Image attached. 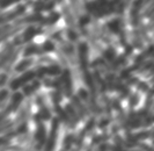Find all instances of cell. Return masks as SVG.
I'll return each instance as SVG.
<instances>
[{
	"label": "cell",
	"mask_w": 154,
	"mask_h": 151,
	"mask_svg": "<svg viewBox=\"0 0 154 151\" xmlns=\"http://www.w3.org/2000/svg\"><path fill=\"white\" fill-rule=\"evenodd\" d=\"M126 22H125V16H114L110 18L106 21L104 27L107 28L110 34H114L118 37V43L121 47H125L129 43V35L126 31Z\"/></svg>",
	"instance_id": "cell-1"
},
{
	"label": "cell",
	"mask_w": 154,
	"mask_h": 151,
	"mask_svg": "<svg viewBox=\"0 0 154 151\" xmlns=\"http://www.w3.org/2000/svg\"><path fill=\"white\" fill-rule=\"evenodd\" d=\"M151 0H133L129 8V22L132 29L138 28L139 24L143 22V12L147 7Z\"/></svg>",
	"instance_id": "cell-2"
},
{
	"label": "cell",
	"mask_w": 154,
	"mask_h": 151,
	"mask_svg": "<svg viewBox=\"0 0 154 151\" xmlns=\"http://www.w3.org/2000/svg\"><path fill=\"white\" fill-rule=\"evenodd\" d=\"M44 34V29L43 27H41L38 24H32V26H28L26 27L23 31L20 34V35H15L12 43L15 45V47H19V45H22L24 43H30L32 41V38H35L38 35H42Z\"/></svg>",
	"instance_id": "cell-3"
},
{
	"label": "cell",
	"mask_w": 154,
	"mask_h": 151,
	"mask_svg": "<svg viewBox=\"0 0 154 151\" xmlns=\"http://www.w3.org/2000/svg\"><path fill=\"white\" fill-rule=\"evenodd\" d=\"M28 5L26 2L22 4H17L15 7L11 11L7 12H0V26H4V24H8L12 21H15L17 19L22 18L23 15L27 14V11H28Z\"/></svg>",
	"instance_id": "cell-4"
},
{
	"label": "cell",
	"mask_w": 154,
	"mask_h": 151,
	"mask_svg": "<svg viewBox=\"0 0 154 151\" xmlns=\"http://www.w3.org/2000/svg\"><path fill=\"white\" fill-rule=\"evenodd\" d=\"M34 79H36V72H35V70H27L26 72L21 73V76H19L16 78H13L11 80L9 88L12 91H14V92H16L19 88L23 87L24 85L31 83Z\"/></svg>",
	"instance_id": "cell-5"
},
{
	"label": "cell",
	"mask_w": 154,
	"mask_h": 151,
	"mask_svg": "<svg viewBox=\"0 0 154 151\" xmlns=\"http://www.w3.org/2000/svg\"><path fill=\"white\" fill-rule=\"evenodd\" d=\"M78 62H79V66L81 72H85L87 70H89V45L87 42L82 41L78 43Z\"/></svg>",
	"instance_id": "cell-6"
},
{
	"label": "cell",
	"mask_w": 154,
	"mask_h": 151,
	"mask_svg": "<svg viewBox=\"0 0 154 151\" xmlns=\"http://www.w3.org/2000/svg\"><path fill=\"white\" fill-rule=\"evenodd\" d=\"M45 15H43L42 13H35L32 12L30 14H26L23 15L22 18L17 19L14 21V26H32V24H39V23L43 21Z\"/></svg>",
	"instance_id": "cell-7"
},
{
	"label": "cell",
	"mask_w": 154,
	"mask_h": 151,
	"mask_svg": "<svg viewBox=\"0 0 154 151\" xmlns=\"http://www.w3.org/2000/svg\"><path fill=\"white\" fill-rule=\"evenodd\" d=\"M56 1L54 0H34L32 5H31V9L35 13H44V12H52L56 8Z\"/></svg>",
	"instance_id": "cell-8"
},
{
	"label": "cell",
	"mask_w": 154,
	"mask_h": 151,
	"mask_svg": "<svg viewBox=\"0 0 154 151\" xmlns=\"http://www.w3.org/2000/svg\"><path fill=\"white\" fill-rule=\"evenodd\" d=\"M60 79H62L64 95L67 97V98H71L73 95V80H72V73H71L69 69H63Z\"/></svg>",
	"instance_id": "cell-9"
},
{
	"label": "cell",
	"mask_w": 154,
	"mask_h": 151,
	"mask_svg": "<svg viewBox=\"0 0 154 151\" xmlns=\"http://www.w3.org/2000/svg\"><path fill=\"white\" fill-rule=\"evenodd\" d=\"M154 53V42L148 43V44L138 53L133 57V63L134 64H143L144 62L151 59Z\"/></svg>",
	"instance_id": "cell-10"
},
{
	"label": "cell",
	"mask_w": 154,
	"mask_h": 151,
	"mask_svg": "<svg viewBox=\"0 0 154 151\" xmlns=\"http://www.w3.org/2000/svg\"><path fill=\"white\" fill-rule=\"evenodd\" d=\"M16 47L12 42H7L5 47H4V49H2V51L0 53V70L1 69H4L6 66V64H7L9 59L12 58V56H13V53L15 51Z\"/></svg>",
	"instance_id": "cell-11"
},
{
	"label": "cell",
	"mask_w": 154,
	"mask_h": 151,
	"mask_svg": "<svg viewBox=\"0 0 154 151\" xmlns=\"http://www.w3.org/2000/svg\"><path fill=\"white\" fill-rule=\"evenodd\" d=\"M60 9H62V16H64V20L65 22L67 23L69 28H72V29H77L78 28V22H77V19L74 14L72 13L71 8H69V4H63L60 6Z\"/></svg>",
	"instance_id": "cell-12"
},
{
	"label": "cell",
	"mask_w": 154,
	"mask_h": 151,
	"mask_svg": "<svg viewBox=\"0 0 154 151\" xmlns=\"http://www.w3.org/2000/svg\"><path fill=\"white\" fill-rule=\"evenodd\" d=\"M82 79L85 82L86 86L88 88V92L91 94V97L97 99V94H99V91H97V87H96V84H95V80H94V77H93V73L87 70L85 72H82Z\"/></svg>",
	"instance_id": "cell-13"
},
{
	"label": "cell",
	"mask_w": 154,
	"mask_h": 151,
	"mask_svg": "<svg viewBox=\"0 0 154 151\" xmlns=\"http://www.w3.org/2000/svg\"><path fill=\"white\" fill-rule=\"evenodd\" d=\"M71 105L73 106L74 108H75V111H77V113L79 114V116H80V119H84L86 115H88L89 114V109H88V107L81 101V99L79 98L78 95H72L71 98Z\"/></svg>",
	"instance_id": "cell-14"
},
{
	"label": "cell",
	"mask_w": 154,
	"mask_h": 151,
	"mask_svg": "<svg viewBox=\"0 0 154 151\" xmlns=\"http://www.w3.org/2000/svg\"><path fill=\"white\" fill-rule=\"evenodd\" d=\"M23 98H24L23 93L19 92V91L14 92V93H13V95L11 97V101H9V104L6 106V109H7L8 113L11 114V113H14V112H16V111L19 109L20 105L22 104Z\"/></svg>",
	"instance_id": "cell-15"
},
{
	"label": "cell",
	"mask_w": 154,
	"mask_h": 151,
	"mask_svg": "<svg viewBox=\"0 0 154 151\" xmlns=\"http://www.w3.org/2000/svg\"><path fill=\"white\" fill-rule=\"evenodd\" d=\"M93 77H94V80H95V84H96V87H97V91L99 93L102 94H107V84H106V80H104V77L102 76V72L100 70H94L92 72Z\"/></svg>",
	"instance_id": "cell-16"
},
{
	"label": "cell",
	"mask_w": 154,
	"mask_h": 151,
	"mask_svg": "<svg viewBox=\"0 0 154 151\" xmlns=\"http://www.w3.org/2000/svg\"><path fill=\"white\" fill-rule=\"evenodd\" d=\"M60 19H62V13L54 9V11H52V12H50L46 16H44L43 21L39 23L38 26H41V27H45V26L50 27V26L56 24Z\"/></svg>",
	"instance_id": "cell-17"
},
{
	"label": "cell",
	"mask_w": 154,
	"mask_h": 151,
	"mask_svg": "<svg viewBox=\"0 0 154 151\" xmlns=\"http://www.w3.org/2000/svg\"><path fill=\"white\" fill-rule=\"evenodd\" d=\"M58 124H59V119H54L52 121V127H51V131H50V138L49 142L46 144L45 151H52L56 144V140H57V131H58Z\"/></svg>",
	"instance_id": "cell-18"
},
{
	"label": "cell",
	"mask_w": 154,
	"mask_h": 151,
	"mask_svg": "<svg viewBox=\"0 0 154 151\" xmlns=\"http://www.w3.org/2000/svg\"><path fill=\"white\" fill-rule=\"evenodd\" d=\"M43 50L41 48V45L36 44V43H30V44L26 45L24 50L22 53V56L24 58H29L34 55H38V56H42L43 55Z\"/></svg>",
	"instance_id": "cell-19"
},
{
	"label": "cell",
	"mask_w": 154,
	"mask_h": 151,
	"mask_svg": "<svg viewBox=\"0 0 154 151\" xmlns=\"http://www.w3.org/2000/svg\"><path fill=\"white\" fill-rule=\"evenodd\" d=\"M130 36H131V44H132V47H133L134 49L143 50V49L145 48V42H144L143 37L140 36L139 30L137 29V28H136V29H132Z\"/></svg>",
	"instance_id": "cell-20"
},
{
	"label": "cell",
	"mask_w": 154,
	"mask_h": 151,
	"mask_svg": "<svg viewBox=\"0 0 154 151\" xmlns=\"http://www.w3.org/2000/svg\"><path fill=\"white\" fill-rule=\"evenodd\" d=\"M60 49H62V51L64 53V55L66 56V58H69L73 64L75 63V60H74V45L73 43H71V42H64L62 41L60 42Z\"/></svg>",
	"instance_id": "cell-21"
},
{
	"label": "cell",
	"mask_w": 154,
	"mask_h": 151,
	"mask_svg": "<svg viewBox=\"0 0 154 151\" xmlns=\"http://www.w3.org/2000/svg\"><path fill=\"white\" fill-rule=\"evenodd\" d=\"M65 111H66V113L69 114V119H71V128H74L77 126V123L79 122V120H80L79 114L77 113L75 108L71 104H67V105L65 106Z\"/></svg>",
	"instance_id": "cell-22"
},
{
	"label": "cell",
	"mask_w": 154,
	"mask_h": 151,
	"mask_svg": "<svg viewBox=\"0 0 154 151\" xmlns=\"http://www.w3.org/2000/svg\"><path fill=\"white\" fill-rule=\"evenodd\" d=\"M34 62L35 60L32 59L31 57H29V58H23L21 62H19L15 66H14V72H19V73L26 72L34 64Z\"/></svg>",
	"instance_id": "cell-23"
},
{
	"label": "cell",
	"mask_w": 154,
	"mask_h": 151,
	"mask_svg": "<svg viewBox=\"0 0 154 151\" xmlns=\"http://www.w3.org/2000/svg\"><path fill=\"white\" fill-rule=\"evenodd\" d=\"M117 56H118L117 55V50H116L112 45H108V48L102 51V58L106 60L107 63L114 62Z\"/></svg>",
	"instance_id": "cell-24"
},
{
	"label": "cell",
	"mask_w": 154,
	"mask_h": 151,
	"mask_svg": "<svg viewBox=\"0 0 154 151\" xmlns=\"http://www.w3.org/2000/svg\"><path fill=\"white\" fill-rule=\"evenodd\" d=\"M117 76L115 75V72H109V71H104V80L107 84V90L108 92H114L115 91V82Z\"/></svg>",
	"instance_id": "cell-25"
},
{
	"label": "cell",
	"mask_w": 154,
	"mask_h": 151,
	"mask_svg": "<svg viewBox=\"0 0 154 151\" xmlns=\"http://www.w3.org/2000/svg\"><path fill=\"white\" fill-rule=\"evenodd\" d=\"M137 29L139 30V34H140V36L143 37V40H144L145 43L148 44V43H152V42H153V37L149 36V30H148V28H147V23L141 22L140 24H139V27L137 28Z\"/></svg>",
	"instance_id": "cell-26"
},
{
	"label": "cell",
	"mask_w": 154,
	"mask_h": 151,
	"mask_svg": "<svg viewBox=\"0 0 154 151\" xmlns=\"http://www.w3.org/2000/svg\"><path fill=\"white\" fill-rule=\"evenodd\" d=\"M38 127H37V130H36V141H37V148L41 149L43 146V144L45 143V128L43 126V123H37Z\"/></svg>",
	"instance_id": "cell-27"
},
{
	"label": "cell",
	"mask_w": 154,
	"mask_h": 151,
	"mask_svg": "<svg viewBox=\"0 0 154 151\" xmlns=\"http://www.w3.org/2000/svg\"><path fill=\"white\" fill-rule=\"evenodd\" d=\"M63 72L62 66L58 64V63H51L49 65H46V75L48 76H52V77H57V76H60Z\"/></svg>",
	"instance_id": "cell-28"
},
{
	"label": "cell",
	"mask_w": 154,
	"mask_h": 151,
	"mask_svg": "<svg viewBox=\"0 0 154 151\" xmlns=\"http://www.w3.org/2000/svg\"><path fill=\"white\" fill-rule=\"evenodd\" d=\"M139 102H140V93H139L138 91L131 93L130 97L128 98V105H129V108L134 109V108L138 106Z\"/></svg>",
	"instance_id": "cell-29"
},
{
	"label": "cell",
	"mask_w": 154,
	"mask_h": 151,
	"mask_svg": "<svg viewBox=\"0 0 154 151\" xmlns=\"http://www.w3.org/2000/svg\"><path fill=\"white\" fill-rule=\"evenodd\" d=\"M41 48H42V50H43V53H54L56 51V44L54 43V41H51V40H46L44 41L42 44H41Z\"/></svg>",
	"instance_id": "cell-30"
},
{
	"label": "cell",
	"mask_w": 154,
	"mask_h": 151,
	"mask_svg": "<svg viewBox=\"0 0 154 151\" xmlns=\"http://www.w3.org/2000/svg\"><path fill=\"white\" fill-rule=\"evenodd\" d=\"M65 34H66V36L69 38V41L71 43H73V42H78V40H79V33H78L77 29H72V28H66L65 29Z\"/></svg>",
	"instance_id": "cell-31"
},
{
	"label": "cell",
	"mask_w": 154,
	"mask_h": 151,
	"mask_svg": "<svg viewBox=\"0 0 154 151\" xmlns=\"http://www.w3.org/2000/svg\"><path fill=\"white\" fill-rule=\"evenodd\" d=\"M77 95L80 99H81V101H82V102H85L86 106L88 105V102H89V99H91V94H89L88 90H86V88H84V87H80V88L78 90V94H77Z\"/></svg>",
	"instance_id": "cell-32"
},
{
	"label": "cell",
	"mask_w": 154,
	"mask_h": 151,
	"mask_svg": "<svg viewBox=\"0 0 154 151\" xmlns=\"http://www.w3.org/2000/svg\"><path fill=\"white\" fill-rule=\"evenodd\" d=\"M136 87H137V91H138L139 93L147 94V93L151 91V87H152V86H149V84L147 83L146 80H139L138 84L136 85Z\"/></svg>",
	"instance_id": "cell-33"
},
{
	"label": "cell",
	"mask_w": 154,
	"mask_h": 151,
	"mask_svg": "<svg viewBox=\"0 0 154 151\" xmlns=\"http://www.w3.org/2000/svg\"><path fill=\"white\" fill-rule=\"evenodd\" d=\"M151 133L149 130H143V131H139L137 134H133V138L136 142H139V141H143V140H147L148 137H151Z\"/></svg>",
	"instance_id": "cell-34"
},
{
	"label": "cell",
	"mask_w": 154,
	"mask_h": 151,
	"mask_svg": "<svg viewBox=\"0 0 154 151\" xmlns=\"http://www.w3.org/2000/svg\"><path fill=\"white\" fill-rule=\"evenodd\" d=\"M154 14V0H151V2L147 5V7L143 12V19H149Z\"/></svg>",
	"instance_id": "cell-35"
},
{
	"label": "cell",
	"mask_w": 154,
	"mask_h": 151,
	"mask_svg": "<svg viewBox=\"0 0 154 151\" xmlns=\"http://www.w3.org/2000/svg\"><path fill=\"white\" fill-rule=\"evenodd\" d=\"M38 114L41 115L42 120H50V117H51V113H50L49 108H48L45 105H43V106H41V107H39V113Z\"/></svg>",
	"instance_id": "cell-36"
},
{
	"label": "cell",
	"mask_w": 154,
	"mask_h": 151,
	"mask_svg": "<svg viewBox=\"0 0 154 151\" xmlns=\"http://www.w3.org/2000/svg\"><path fill=\"white\" fill-rule=\"evenodd\" d=\"M35 72H36V79H44L46 76V66L45 65H39L35 69Z\"/></svg>",
	"instance_id": "cell-37"
},
{
	"label": "cell",
	"mask_w": 154,
	"mask_h": 151,
	"mask_svg": "<svg viewBox=\"0 0 154 151\" xmlns=\"http://www.w3.org/2000/svg\"><path fill=\"white\" fill-rule=\"evenodd\" d=\"M36 91L34 90V87L31 86V84H27V85H24L22 87V93L23 95H26V97H30L31 94H34Z\"/></svg>",
	"instance_id": "cell-38"
},
{
	"label": "cell",
	"mask_w": 154,
	"mask_h": 151,
	"mask_svg": "<svg viewBox=\"0 0 154 151\" xmlns=\"http://www.w3.org/2000/svg\"><path fill=\"white\" fill-rule=\"evenodd\" d=\"M111 108H114L116 112H119L123 109L122 104H121V99L119 98H112L111 99Z\"/></svg>",
	"instance_id": "cell-39"
},
{
	"label": "cell",
	"mask_w": 154,
	"mask_h": 151,
	"mask_svg": "<svg viewBox=\"0 0 154 151\" xmlns=\"http://www.w3.org/2000/svg\"><path fill=\"white\" fill-rule=\"evenodd\" d=\"M63 34L64 31L63 30H57V31H54L51 35H50V40L51 41H58V42H62L63 41Z\"/></svg>",
	"instance_id": "cell-40"
},
{
	"label": "cell",
	"mask_w": 154,
	"mask_h": 151,
	"mask_svg": "<svg viewBox=\"0 0 154 151\" xmlns=\"http://www.w3.org/2000/svg\"><path fill=\"white\" fill-rule=\"evenodd\" d=\"M139 80H140V79H139L137 76H132V77H130L129 79H126V80H125V84H126L128 86H130V87H131V86H136V85L138 84Z\"/></svg>",
	"instance_id": "cell-41"
},
{
	"label": "cell",
	"mask_w": 154,
	"mask_h": 151,
	"mask_svg": "<svg viewBox=\"0 0 154 151\" xmlns=\"http://www.w3.org/2000/svg\"><path fill=\"white\" fill-rule=\"evenodd\" d=\"M133 50H134V48L132 47L131 43H128V44L124 47V55L130 58L132 55H133Z\"/></svg>",
	"instance_id": "cell-42"
},
{
	"label": "cell",
	"mask_w": 154,
	"mask_h": 151,
	"mask_svg": "<svg viewBox=\"0 0 154 151\" xmlns=\"http://www.w3.org/2000/svg\"><path fill=\"white\" fill-rule=\"evenodd\" d=\"M8 97H9V91L5 90V88H1L0 90V104L7 101Z\"/></svg>",
	"instance_id": "cell-43"
},
{
	"label": "cell",
	"mask_w": 154,
	"mask_h": 151,
	"mask_svg": "<svg viewBox=\"0 0 154 151\" xmlns=\"http://www.w3.org/2000/svg\"><path fill=\"white\" fill-rule=\"evenodd\" d=\"M73 140H74V136L73 135H69L66 138H65V141H64L65 149H69V148H71V145H72V143H73Z\"/></svg>",
	"instance_id": "cell-44"
},
{
	"label": "cell",
	"mask_w": 154,
	"mask_h": 151,
	"mask_svg": "<svg viewBox=\"0 0 154 151\" xmlns=\"http://www.w3.org/2000/svg\"><path fill=\"white\" fill-rule=\"evenodd\" d=\"M94 124H95V121H94V119H91V120L87 122L85 129H84V131H85L86 134H87V133H89V131L92 130L93 127H94Z\"/></svg>",
	"instance_id": "cell-45"
},
{
	"label": "cell",
	"mask_w": 154,
	"mask_h": 151,
	"mask_svg": "<svg viewBox=\"0 0 154 151\" xmlns=\"http://www.w3.org/2000/svg\"><path fill=\"white\" fill-rule=\"evenodd\" d=\"M8 80V73L4 72V73H0V88L7 83Z\"/></svg>",
	"instance_id": "cell-46"
},
{
	"label": "cell",
	"mask_w": 154,
	"mask_h": 151,
	"mask_svg": "<svg viewBox=\"0 0 154 151\" xmlns=\"http://www.w3.org/2000/svg\"><path fill=\"white\" fill-rule=\"evenodd\" d=\"M147 28L149 30V33H153L154 31V14L148 19V22H147Z\"/></svg>",
	"instance_id": "cell-47"
},
{
	"label": "cell",
	"mask_w": 154,
	"mask_h": 151,
	"mask_svg": "<svg viewBox=\"0 0 154 151\" xmlns=\"http://www.w3.org/2000/svg\"><path fill=\"white\" fill-rule=\"evenodd\" d=\"M109 123H110V117H109V116H107V117H103V119L100 121L99 127H100V128H106Z\"/></svg>",
	"instance_id": "cell-48"
},
{
	"label": "cell",
	"mask_w": 154,
	"mask_h": 151,
	"mask_svg": "<svg viewBox=\"0 0 154 151\" xmlns=\"http://www.w3.org/2000/svg\"><path fill=\"white\" fill-rule=\"evenodd\" d=\"M27 131V122L24 121L22 124H20V127L16 129V134H23V133H26Z\"/></svg>",
	"instance_id": "cell-49"
},
{
	"label": "cell",
	"mask_w": 154,
	"mask_h": 151,
	"mask_svg": "<svg viewBox=\"0 0 154 151\" xmlns=\"http://www.w3.org/2000/svg\"><path fill=\"white\" fill-rule=\"evenodd\" d=\"M43 84H44V86L48 87V88H52L54 79H51V78H44V79H43Z\"/></svg>",
	"instance_id": "cell-50"
},
{
	"label": "cell",
	"mask_w": 154,
	"mask_h": 151,
	"mask_svg": "<svg viewBox=\"0 0 154 151\" xmlns=\"http://www.w3.org/2000/svg\"><path fill=\"white\" fill-rule=\"evenodd\" d=\"M35 102H36V105L39 106V107L43 105H45V104H44V95H42V94L37 95L36 99H35Z\"/></svg>",
	"instance_id": "cell-51"
},
{
	"label": "cell",
	"mask_w": 154,
	"mask_h": 151,
	"mask_svg": "<svg viewBox=\"0 0 154 151\" xmlns=\"http://www.w3.org/2000/svg\"><path fill=\"white\" fill-rule=\"evenodd\" d=\"M8 114L9 113L7 112V109H6V108H5L4 111H1V112H0V124L5 121V119H6V116H7Z\"/></svg>",
	"instance_id": "cell-52"
},
{
	"label": "cell",
	"mask_w": 154,
	"mask_h": 151,
	"mask_svg": "<svg viewBox=\"0 0 154 151\" xmlns=\"http://www.w3.org/2000/svg\"><path fill=\"white\" fill-rule=\"evenodd\" d=\"M30 84H31V86L34 87V90L35 91L39 90V87H41V82H39L38 79H34Z\"/></svg>",
	"instance_id": "cell-53"
},
{
	"label": "cell",
	"mask_w": 154,
	"mask_h": 151,
	"mask_svg": "<svg viewBox=\"0 0 154 151\" xmlns=\"http://www.w3.org/2000/svg\"><path fill=\"white\" fill-rule=\"evenodd\" d=\"M144 76H145V78H153L154 77V65L149 69V71H148L147 73H145Z\"/></svg>",
	"instance_id": "cell-54"
},
{
	"label": "cell",
	"mask_w": 154,
	"mask_h": 151,
	"mask_svg": "<svg viewBox=\"0 0 154 151\" xmlns=\"http://www.w3.org/2000/svg\"><path fill=\"white\" fill-rule=\"evenodd\" d=\"M107 137H106V135L104 136H96L94 140H93V143H100V142H102L103 140H106Z\"/></svg>",
	"instance_id": "cell-55"
},
{
	"label": "cell",
	"mask_w": 154,
	"mask_h": 151,
	"mask_svg": "<svg viewBox=\"0 0 154 151\" xmlns=\"http://www.w3.org/2000/svg\"><path fill=\"white\" fill-rule=\"evenodd\" d=\"M8 142V137H0V145H4Z\"/></svg>",
	"instance_id": "cell-56"
},
{
	"label": "cell",
	"mask_w": 154,
	"mask_h": 151,
	"mask_svg": "<svg viewBox=\"0 0 154 151\" xmlns=\"http://www.w3.org/2000/svg\"><path fill=\"white\" fill-rule=\"evenodd\" d=\"M106 150H107V144L102 143L100 145V148H99V150L97 151H106Z\"/></svg>",
	"instance_id": "cell-57"
},
{
	"label": "cell",
	"mask_w": 154,
	"mask_h": 151,
	"mask_svg": "<svg viewBox=\"0 0 154 151\" xmlns=\"http://www.w3.org/2000/svg\"><path fill=\"white\" fill-rule=\"evenodd\" d=\"M54 1H56V4H58L60 6H62L63 4H65V0H54Z\"/></svg>",
	"instance_id": "cell-58"
},
{
	"label": "cell",
	"mask_w": 154,
	"mask_h": 151,
	"mask_svg": "<svg viewBox=\"0 0 154 151\" xmlns=\"http://www.w3.org/2000/svg\"><path fill=\"white\" fill-rule=\"evenodd\" d=\"M151 138H152V143L154 145V129L152 130V133H151Z\"/></svg>",
	"instance_id": "cell-59"
},
{
	"label": "cell",
	"mask_w": 154,
	"mask_h": 151,
	"mask_svg": "<svg viewBox=\"0 0 154 151\" xmlns=\"http://www.w3.org/2000/svg\"><path fill=\"white\" fill-rule=\"evenodd\" d=\"M153 112H154V106H153Z\"/></svg>",
	"instance_id": "cell-60"
}]
</instances>
